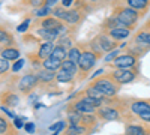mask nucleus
<instances>
[{"label": "nucleus", "instance_id": "nucleus-37", "mask_svg": "<svg viewBox=\"0 0 150 135\" xmlns=\"http://www.w3.org/2000/svg\"><path fill=\"white\" fill-rule=\"evenodd\" d=\"M119 53H120V50H119V48H116V50L110 51V54L105 57V60H107V62H111V60H114V59L119 56Z\"/></svg>", "mask_w": 150, "mask_h": 135}, {"label": "nucleus", "instance_id": "nucleus-32", "mask_svg": "<svg viewBox=\"0 0 150 135\" xmlns=\"http://www.w3.org/2000/svg\"><path fill=\"white\" fill-rule=\"evenodd\" d=\"M50 12H51L50 6H42L39 11H36V17H48Z\"/></svg>", "mask_w": 150, "mask_h": 135}, {"label": "nucleus", "instance_id": "nucleus-28", "mask_svg": "<svg viewBox=\"0 0 150 135\" xmlns=\"http://www.w3.org/2000/svg\"><path fill=\"white\" fill-rule=\"evenodd\" d=\"M84 95L90 96V98H96V99H104V98H107L101 90H98L96 87H93V86H89V89L86 90V93H84Z\"/></svg>", "mask_w": 150, "mask_h": 135}, {"label": "nucleus", "instance_id": "nucleus-13", "mask_svg": "<svg viewBox=\"0 0 150 135\" xmlns=\"http://www.w3.org/2000/svg\"><path fill=\"white\" fill-rule=\"evenodd\" d=\"M131 111L135 116H141L150 111V101H135L131 104Z\"/></svg>", "mask_w": 150, "mask_h": 135}, {"label": "nucleus", "instance_id": "nucleus-33", "mask_svg": "<svg viewBox=\"0 0 150 135\" xmlns=\"http://www.w3.org/2000/svg\"><path fill=\"white\" fill-rule=\"evenodd\" d=\"M8 128H9L8 120H6L5 117H2V116H0V135H2V134H5V132L8 131Z\"/></svg>", "mask_w": 150, "mask_h": 135}, {"label": "nucleus", "instance_id": "nucleus-35", "mask_svg": "<svg viewBox=\"0 0 150 135\" xmlns=\"http://www.w3.org/2000/svg\"><path fill=\"white\" fill-rule=\"evenodd\" d=\"M23 65H24V59H18V60H15V63L12 65V72H18V71L23 68Z\"/></svg>", "mask_w": 150, "mask_h": 135}, {"label": "nucleus", "instance_id": "nucleus-22", "mask_svg": "<svg viewBox=\"0 0 150 135\" xmlns=\"http://www.w3.org/2000/svg\"><path fill=\"white\" fill-rule=\"evenodd\" d=\"M38 77H39V83H53L56 80V74L53 71L42 69L39 74H38Z\"/></svg>", "mask_w": 150, "mask_h": 135}, {"label": "nucleus", "instance_id": "nucleus-12", "mask_svg": "<svg viewBox=\"0 0 150 135\" xmlns=\"http://www.w3.org/2000/svg\"><path fill=\"white\" fill-rule=\"evenodd\" d=\"M126 5L135 11H138L141 15H144L150 9V0H126Z\"/></svg>", "mask_w": 150, "mask_h": 135}, {"label": "nucleus", "instance_id": "nucleus-1", "mask_svg": "<svg viewBox=\"0 0 150 135\" xmlns=\"http://www.w3.org/2000/svg\"><path fill=\"white\" fill-rule=\"evenodd\" d=\"M112 17H114L119 23V26L128 27V29H134L138 23L141 14L138 11H135L129 6H117L112 12Z\"/></svg>", "mask_w": 150, "mask_h": 135}, {"label": "nucleus", "instance_id": "nucleus-11", "mask_svg": "<svg viewBox=\"0 0 150 135\" xmlns=\"http://www.w3.org/2000/svg\"><path fill=\"white\" fill-rule=\"evenodd\" d=\"M72 110H74V111H77V113H81V114H89V113H95L98 108L95 105L89 104L87 101H84L81 98V99H78L77 102L72 104Z\"/></svg>", "mask_w": 150, "mask_h": 135}, {"label": "nucleus", "instance_id": "nucleus-36", "mask_svg": "<svg viewBox=\"0 0 150 135\" xmlns=\"http://www.w3.org/2000/svg\"><path fill=\"white\" fill-rule=\"evenodd\" d=\"M63 128H65V122H56V123L50 126V131H62Z\"/></svg>", "mask_w": 150, "mask_h": 135}, {"label": "nucleus", "instance_id": "nucleus-19", "mask_svg": "<svg viewBox=\"0 0 150 135\" xmlns=\"http://www.w3.org/2000/svg\"><path fill=\"white\" fill-rule=\"evenodd\" d=\"M125 135H149L147 129L144 126L140 125H128L126 131H125Z\"/></svg>", "mask_w": 150, "mask_h": 135}, {"label": "nucleus", "instance_id": "nucleus-20", "mask_svg": "<svg viewBox=\"0 0 150 135\" xmlns=\"http://www.w3.org/2000/svg\"><path fill=\"white\" fill-rule=\"evenodd\" d=\"M51 57L60 60V62H63L65 59H68V50L65 48V45H62V44L60 45H56L53 53H51Z\"/></svg>", "mask_w": 150, "mask_h": 135}, {"label": "nucleus", "instance_id": "nucleus-24", "mask_svg": "<svg viewBox=\"0 0 150 135\" xmlns=\"http://www.w3.org/2000/svg\"><path fill=\"white\" fill-rule=\"evenodd\" d=\"M39 33L41 36H42V39L45 41V42H54L59 36L56 35V32L54 30H50V29H39Z\"/></svg>", "mask_w": 150, "mask_h": 135}, {"label": "nucleus", "instance_id": "nucleus-4", "mask_svg": "<svg viewBox=\"0 0 150 135\" xmlns=\"http://www.w3.org/2000/svg\"><path fill=\"white\" fill-rule=\"evenodd\" d=\"M93 87H96L98 90H101L107 98L114 96L119 92V84L114 83L108 75L107 77H101V78H95V81L92 83Z\"/></svg>", "mask_w": 150, "mask_h": 135}, {"label": "nucleus", "instance_id": "nucleus-3", "mask_svg": "<svg viewBox=\"0 0 150 135\" xmlns=\"http://www.w3.org/2000/svg\"><path fill=\"white\" fill-rule=\"evenodd\" d=\"M134 47L137 50H134L132 53L137 56L144 54L147 50H150V30L149 29H141L134 35Z\"/></svg>", "mask_w": 150, "mask_h": 135}, {"label": "nucleus", "instance_id": "nucleus-25", "mask_svg": "<svg viewBox=\"0 0 150 135\" xmlns=\"http://www.w3.org/2000/svg\"><path fill=\"white\" fill-rule=\"evenodd\" d=\"M0 101H3V104L6 107H15L18 104V98L15 95H12V93H5Z\"/></svg>", "mask_w": 150, "mask_h": 135}, {"label": "nucleus", "instance_id": "nucleus-7", "mask_svg": "<svg viewBox=\"0 0 150 135\" xmlns=\"http://www.w3.org/2000/svg\"><path fill=\"white\" fill-rule=\"evenodd\" d=\"M39 83V77L35 75V74H27V75H24L20 83H18V89L23 92V93H30L35 87L36 84Z\"/></svg>", "mask_w": 150, "mask_h": 135}, {"label": "nucleus", "instance_id": "nucleus-43", "mask_svg": "<svg viewBox=\"0 0 150 135\" xmlns=\"http://www.w3.org/2000/svg\"><path fill=\"white\" fill-rule=\"evenodd\" d=\"M144 29H149V30H150V18H149V20H147V23L144 24Z\"/></svg>", "mask_w": 150, "mask_h": 135}, {"label": "nucleus", "instance_id": "nucleus-2", "mask_svg": "<svg viewBox=\"0 0 150 135\" xmlns=\"http://www.w3.org/2000/svg\"><path fill=\"white\" fill-rule=\"evenodd\" d=\"M137 74H138V66H135V68H132V69L116 68L112 72L108 74V77L114 81V83H117L119 86H122V84H129V83H132V81L135 80V77H137Z\"/></svg>", "mask_w": 150, "mask_h": 135}, {"label": "nucleus", "instance_id": "nucleus-17", "mask_svg": "<svg viewBox=\"0 0 150 135\" xmlns=\"http://www.w3.org/2000/svg\"><path fill=\"white\" fill-rule=\"evenodd\" d=\"M42 65H44V69L53 71V72H56V71H59L62 68V62H60V60H57V59H54L51 56H50L48 59H45V60H42Z\"/></svg>", "mask_w": 150, "mask_h": 135}, {"label": "nucleus", "instance_id": "nucleus-31", "mask_svg": "<svg viewBox=\"0 0 150 135\" xmlns=\"http://www.w3.org/2000/svg\"><path fill=\"white\" fill-rule=\"evenodd\" d=\"M11 69V65H9V60H6L5 57L0 56V74H5Z\"/></svg>", "mask_w": 150, "mask_h": 135}, {"label": "nucleus", "instance_id": "nucleus-40", "mask_svg": "<svg viewBox=\"0 0 150 135\" xmlns=\"http://www.w3.org/2000/svg\"><path fill=\"white\" fill-rule=\"evenodd\" d=\"M74 2H75V0H62V6L68 9L71 5H74Z\"/></svg>", "mask_w": 150, "mask_h": 135}, {"label": "nucleus", "instance_id": "nucleus-18", "mask_svg": "<svg viewBox=\"0 0 150 135\" xmlns=\"http://www.w3.org/2000/svg\"><path fill=\"white\" fill-rule=\"evenodd\" d=\"M74 77H75V74H72V72H69L63 68H60L56 74V80L59 83H71L74 80Z\"/></svg>", "mask_w": 150, "mask_h": 135}, {"label": "nucleus", "instance_id": "nucleus-38", "mask_svg": "<svg viewBox=\"0 0 150 135\" xmlns=\"http://www.w3.org/2000/svg\"><path fill=\"white\" fill-rule=\"evenodd\" d=\"M24 120H26V117H23V119L15 117V119H14V125H15V128H17V129H20V128H23V126H24Z\"/></svg>", "mask_w": 150, "mask_h": 135}, {"label": "nucleus", "instance_id": "nucleus-34", "mask_svg": "<svg viewBox=\"0 0 150 135\" xmlns=\"http://www.w3.org/2000/svg\"><path fill=\"white\" fill-rule=\"evenodd\" d=\"M45 2L47 0H27L29 6H33V8H42L45 6Z\"/></svg>", "mask_w": 150, "mask_h": 135}, {"label": "nucleus", "instance_id": "nucleus-30", "mask_svg": "<svg viewBox=\"0 0 150 135\" xmlns=\"http://www.w3.org/2000/svg\"><path fill=\"white\" fill-rule=\"evenodd\" d=\"M11 41H14V39H12L11 38V35L5 30V29H2V27H0V44H9Z\"/></svg>", "mask_w": 150, "mask_h": 135}, {"label": "nucleus", "instance_id": "nucleus-6", "mask_svg": "<svg viewBox=\"0 0 150 135\" xmlns=\"http://www.w3.org/2000/svg\"><path fill=\"white\" fill-rule=\"evenodd\" d=\"M98 56L92 51V50H84L81 53V57H80V62H78V69L83 75H86L89 71H92L98 62Z\"/></svg>", "mask_w": 150, "mask_h": 135}, {"label": "nucleus", "instance_id": "nucleus-23", "mask_svg": "<svg viewBox=\"0 0 150 135\" xmlns=\"http://www.w3.org/2000/svg\"><path fill=\"white\" fill-rule=\"evenodd\" d=\"M86 128L87 126H84V125H74V123H71V125H68V128L65 131V135H81V134L86 132Z\"/></svg>", "mask_w": 150, "mask_h": 135}, {"label": "nucleus", "instance_id": "nucleus-41", "mask_svg": "<svg viewBox=\"0 0 150 135\" xmlns=\"http://www.w3.org/2000/svg\"><path fill=\"white\" fill-rule=\"evenodd\" d=\"M24 129H26L29 134H32L35 131V125L33 123H26V125H24Z\"/></svg>", "mask_w": 150, "mask_h": 135}, {"label": "nucleus", "instance_id": "nucleus-5", "mask_svg": "<svg viewBox=\"0 0 150 135\" xmlns=\"http://www.w3.org/2000/svg\"><path fill=\"white\" fill-rule=\"evenodd\" d=\"M138 59L140 56L131 53H125V54H119L114 60H112V65L114 68H122V69H132L135 66H138Z\"/></svg>", "mask_w": 150, "mask_h": 135}, {"label": "nucleus", "instance_id": "nucleus-44", "mask_svg": "<svg viewBox=\"0 0 150 135\" xmlns=\"http://www.w3.org/2000/svg\"><path fill=\"white\" fill-rule=\"evenodd\" d=\"M119 2H122V0H112V3H114V5H117Z\"/></svg>", "mask_w": 150, "mask_h": 135}, {"label": "nucleus", "instance_id": "nucleus-8", "mask_svg": "<svg viewBox=\"0 0 150 135\" xmlns=\"http://www.w3.org/2000/svg\"><path fill=\"white\" fill-rule=\"evenodd\" d=\"M96 39H98L99 45H101V48L104 50V53H110V51H112V50H116V48H117V42L119 41H114L112 38H110L105 32L99 35Z\"/></svg>", "mask_w": 150, "mask_h": 135}, {"label": "nucleus", "instance_id": "nucleus-21", "mask_svg": "<svg viewBox=\"0 0 150 135\" xmlns=\"http://www.w3.org/2000/svg\"><path fill=\"white\" fill-rule=\"evenodd\" d=\"M60 24V20L56 18V17H44V20L41 21V27L42 29H54Z\"/></svg>", "mask_w": 150, "mask_h": 135}, {"label": "nucleus", "instance_id": "nucleus-27", "mask_svg": "<svg viewBox=\"0 0 150 135\" xmlns=\"http://www.w3.org/2000/svg\"><path fill=\"white\" fill-rule=\"evenodd\" d=\"M62 68L66 69V71H69V72H72V74H77V71H78V63L72 62L71 59H65L63 62H62Z\"/></svg>", "mask_w": 150, "mask_h": 135}, {"label": "nucleus", "instance_id": "nucleus-14", "mask_svg": "<svg viewBox=\"0 0 150 135\" xmlns=\"http://www.w3.org/2000/svg\"><path fill=\"white\" fill-rule=\"evenodd\" d=\"M0 56L5 57L6 60H9V62H14V60L20 59V50L15 48V47H12V45H9V47H5L3 50L0 51Z\"/></svg>", "mask_w": 150, "mask_h": 135}, {"label": "nucleus", "instance_id": "nucleus-16", "mask_svg": "<svg viewBox=\"0 0 150 135\" xmlns=\"http://www.w3.org/2000/svg\"><path fill=\"white\" fill-rule=\"evenodd\" d=\"M84 14L80 11V9H72V11H68L66 12V18H65V23L68 24H72V26H75V24H78L81 20H83Z\"/></svg>", "mask_w": 150, "mask_h": 135}, {"label": "nucleus", "instance_id": "nucleus-29", "mask_svg": "<svg viewBox=\"0 0 150 135\" xmlns=\"http://www.w3.org/2000/svg\"><path fill=\"white\" fill-rule=\"evenodd\" d=\"M95 123H96V116H95V113L83 114V117H81V125H84V126H93Z\"/></svg>", "mask_w": 150, "mask_h": 135}, {"label": "nucleus", "instance_id": "nucleus-15", "mask_svg": "<svg viewBox=\"0 0 150 135\" xmlns=\"http://www.w3.org/2000/svg\"><path fill=\"white\" fill-rule=\"evenodd\" d=\"M53 50H54L53 42H44V44H41L39 50H38V54H36V59H39V60L48 59L50 56H51Z\"/></svg>", "mask_w": 150, "mask_h": 135}, {"label": "nucleus", "instance_id": "nucleus-9", "mask_svg": "<svg viewBox=\"0 0 150 135\" xmlns=\"http://www.w3.org/2000/svg\"><path fill=\"white\" fill-rule=\"evenodd\" d=\"M96 116L99 119L105 120V122H112V120H117L120 117V113H119V110H116V108L107 107V108H98L96 110Z\"/></svg>", "mask_w": 150, "mask_h": 135}, {"label": "nucleus", "instance_id": "nucleus-10", "mask_svg": "<svg viewBox=\"0 0 150 135\" xmlns=\"http://www.w3.org/2000/svg\"><path fill=\"white\" fill-rule=\"evenodd\" d=\"M110 38H112L114 41H123V39H126L129 38V35H131V29L128 27H123V26H117L114 29H110L105 32Z\"/></svg>", "mask_w": 150, "mask_h": 135}, {"label": "nucleus", "instance_id": "nucleus-45", "mask_svg": "<svg viewBox=\"0 0 150 135\" xmlns=\"http://www.w3.org/2000/svg\"><path fill=\"white\" fill-rule=\"evenodd\" d=\"M89 2H92V3H96V2H99V0H89Z\"/></svg>", "mask_w": 150, "mask_h": 135}, {"label": "nucleus", "instance_id": "nucleus-42", "mask_svg": "<svg viewBox=\"0 0 150 135\" xmlns=\"http://www.w3.org/2000/svg\"><path fill=\"white\" fill-rule=\"evenodd\" d=\"M60 2V0H47L45 2V6H50V8H53V6H56L57 3Z\"/></svg>", "mask_w": 150, "mask_h": 135}, {"label": "nucleus", "instance_id": "nucleus-39", "mask_svg": "<svg viewBox=\"0 0 150 135\" xmlns=\"http://www.w3.org/2000/svg\"><path fill=\"white\" fill-rule=\"evenodd\" d=\"M29 24H30V20H26V21L21 23L20 26L17 27V30H18V32H26V30H27V27H29Z\"/></svg>", "mask_w": 150, "mask_h": 135}, {"label": "nucleus", "instance_id": "nucleus-26", "mask_svg": "<svg viewBox=\"0 0 150 135\" xmlns=\"http://www.w3.org/2000/svg\"><path fill=\"white\" fill-rule=\"evenodd\" d=\"M81 50L78 47H71L69 50H68V59H71L72 62H75V63H78L80 62V57H81Z\"/></svg>", "mask_w": 150, "mask_h": 135}]
</instances>
